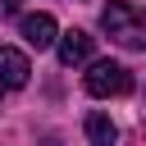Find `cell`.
<instances>
[{
	"instance_id": "cell-1",
	"label": "cell",
	"mask_w": 146,
	"mask_h": 146,
	"mask_svg": "<svg viewBox=\"0 0 146 146\" xmlns=\"http://www.w3.org/2000/svg\"><path fill=\"white\" fill-rule=\"evenodd\" d=\"M100 27L110 41H119L128 50H146V9H137L128 0H110L100 9Z\"/></svg>"
},
{
	"instance_id": "cell-2",
	"label": "cell",
	"mask_w": 146,
	"mask_h": 146,
	"mask_svg": "<svg viewBox=\"0 0 146 146\" xmlns=\"http://www.w3.org/2000/svg\"><path fill=\"white\" fill-rule=\"evenodd\" d=\"M82 87H87V96H128L132 91V73L123 68V64H114V59H96L91 68H87V78H82Z\"/></svg>"
},
{
	"instance_id": "cell-3",
	"label": "cell",
	"mask_w": 146,
	"mask_h": 146,
	"mask_svg": "<svg viewBox=\"0 0 146 146\" xmlns=\"http://www.w3.org/2000/svg\"><path fill=\"white\" fill-rule=\"evenodd\" d=\"M27 78H32L27 55H23V50H14V46H0V96H5V91L27 87Z\"/></svg>"
},
{
	"instance_id": "cell-4",
	"label": "cell",
	"mask_w": 146,
	"mask_h": 146,
	"mask_svg": "<svg viewBox=\"0 0 146 146\" xmlns=\"http://www.w3.org/2000/svg\"><path fill=\"white\" fill-rule=\"evenodd\" d=\"M18 32H23V41H27L32 50H46V46H55V41H59V27H55V18H50V14H23Z\"/></svg>"
},
{
	"instance_id": "cell-5",
	"label": "cell",
	"mask_w": 146,
	"mask_h": 146,
	"mask_svg": "<svg viewBox=\"0 0 146 146\" xmlns=\"http://www.w3.org/2000/svg\"><path fill=\"white\" fill-rule=\"evenodd\" d=\"M91 55H96V36H87L82 27H73V32H64V36H59V64H64V68L87 64Z\"/></svg>"
},
{
	"instance_id": "cell-6",
	"label": "cell",
	"mask_w": 146,
	"mask_h": 146,
	"mask_svg": "<svg viewBox=\"0 0 146 146\" xmlns=\"http://www.w3.org/2000/svg\"><path fill=\"white\" fill-rule=\"evenodd\" d=\"M87 141H91V146H114V141H119L114 119H110V114H100V110H96V114H87Z\"/></svg>"
},
{
	"instance_id": "cell-7",
	"label": "cell",
	"mask_w": 146,
	"mask_h": 146,
	"mask_svg": "<svg viewBox=\"0 0 146 146\" xmlns=\"http://www.w3.org/2000/svg\"><path fill=\"white\" fill-rule=\"evenodd\" d=\"M5 9H9V14H18V9H23V0H5Z\"/></svg>"
},
{
	"instance_id": "cell-8",
	"label": "cell",
	"mask_w": 146,
	"mask_h": 146,
	"mask_svg": "<svg viewBox=\"0 0 146 146\" xmlns=\"http://www.w3.org/2000/svg\"><path fill=\"white\" fill-rule=\"evenodd\" d=\"M41 146H59V141H55V137H46V141H41Z\"/></svg>"
}]
</instances>
